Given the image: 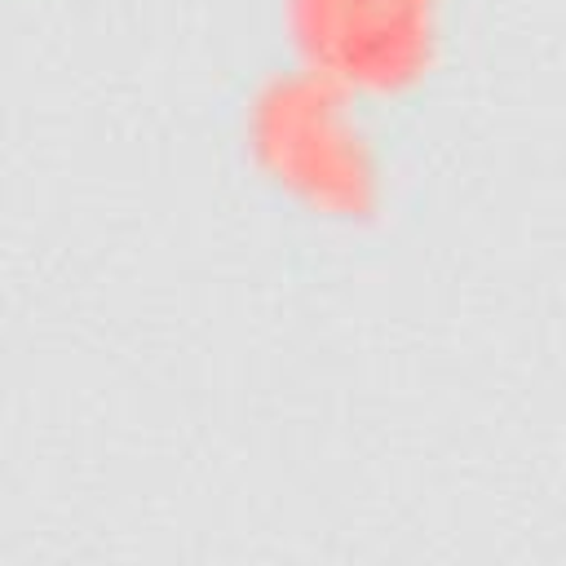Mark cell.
<instances>
[{
    "label": "cell",
    "instance_id": "1",
    "mask_svg": "<svg viewBox=\"0 0 566 566\" xmlns=\"http://www.w3.org/2000/svg\"><path fill=\"white\" fill-rule=\"evenodd\" d=\"M256 146L265 164L314 203L358 208L371 186L363 133L340 111L336 84L283 80L256 102Z\"/></svg>",
    "mask_w": 566,
    "mask_h": 566
},
{
    "label": "cell",
    "instance_id": "2",
    "mask_svg": "<svg viewBox=\"0 0 566 566\" xmlns=\"http://www.w3.org/2000/svg\"><path fill=\"white\" fill-rule=\"evenodd\" d=\"M310 75L336 88H389L416 75L433 40V0H292Z\"/></svg>",
    "mask_w": 566,
    "mask_h": 566
}]
</instances>
